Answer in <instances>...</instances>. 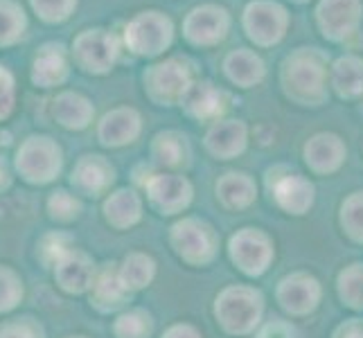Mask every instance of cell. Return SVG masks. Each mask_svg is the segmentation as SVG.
Listing matches in <instances>:
<instances>
[{
    "mask_svg": "<svg viewBox=\"0 0 363 338\" xmlns=\"http://www.w3.org/2000/svg\"><path fill=\"white\" fill-rule=\"evenodd\" d=\"M339 295L352 309H363V264H352L339 275Z\"/></svg>",
    "mask_w": 363,
    "mask_h": 338,
    "instance_id": "31",
    "label": "cell"
},
{
    "mask_svg": "<svg viewBox=\"0 0 363 338\" xmlns=\"http://www.w3.org/2000/svg\"><path fill=\"white\" fill-rule=\"evenodd\" d=\"M230 259L246 275H262L273 259V246L264 232L255 228H244L230 240Z\"/></svg>",
    "mask_w": 363,
    "mask_h": 338,
    "instance_id": "12",
    "label": "cell"
},
{
    "mask_svg": "<svg viewBox=\"0 0 363 338\" xmlns=\"http://www.w3.org/2000/svg\"><path fill=\"white\" fill-rule=\"evenodd\" d=\"M162 338H201V334L190 327V325H174V327L162 334Z\"/></svg>",
    "mask_w": 363,
    "mask_h": 338,
    "instance_id": "41",
    "label": "cell"
},
{
    "mask_svg": "<svg viewBox=\"0 0 363 338\" xmlns=\"http://www.w3.org/2000/svg\"><path fill=\"white\" fill-rule=\"evenodd\" d=\"M113 181H116L113 165H111L104 156H97V154L82 156L72 169V176H70V183L77 187L79 192L89 194V196L104 194Z\"/></svg>",
    "mask_w": 363,
    "mask_h": 338,
    "instance_id": "20",
    "label": "cell"
},
{
    "mask_svg": "<svg viewBox=\"0 0 363 338\" xmlns=\"http://www.w3.org/2000/svg\"><path fill=\"white\" fill-rule=\"evenodd\" d=\"M244 32L257 47L278 45L286 28H289V11L278 0H250L242 16Z\"/></svg>",
    "mask_w": 363,
    "mask_h": 338,
    "instance_id": "6",
    "label": "cell"
},
{
    "mask_svg": "<svg viewBox=\"0 0 363 338\" xmlns=\"http://www.w3.org/2000/svg\"><path fill=\"white\" fill-rule=\"evenodd\" d=\"M284 95L300 106H323L330 97L328 57L318 47H296L280 66Z\"/></svg>",
    "mask_w": 363,
    "mask_h": 338,
    "instance_id": "1",
    "label": "cell"
},
{
    "mask_svg": "<svg viewBox=\"0 0 363 338\" xmlns=\"http://www.w3.org/2000/svg\"><path fill=\"white\" fill-rule=\"evenodd\" d=\"M122 284L127 286V291H138L154 280L156 275V264L152 257H147L143 253H133L122 261V266L118 269Z\"/></svg>",
    "mask_w": 363,
    "mask_h": 338,
    "instance_id": "30",
    "label": "cell"
},
{
    "mask_svg": "<svg viewBox=\"0 0 363 338\" xmlns=\"http://www.w3.org/2000/svg\"><path fill=\"white\" fill-rule=\"evenodd\" d=\"M296 3H307V0H296Z\"/></svg>",
    "mask_w": 363,
    "mask_h": 338,
    "instance_id": "44",
    "label": "cell"
},
{
    "mask_svg": "<svg viewBox=\"0 0 363 338\" xmlns=\"http://www.w3.org/2000/svg\"><path fill=\"white\" fill-rule=\"evenodd\" d=\"M9 140H11V135H9L7 131L0 129V147H7V145H9Z\"/></svg>",
    "mask_w": 363,
    "mask_h": 338,
    "instance_id": "43",
    "label": "cell"
},
{
    "mask_svg": "<svg viewBox=\"0 0 363 338\" xmlns=\"http://www.w3.org/2000/svg\"><path fill=\"white\" fill-rule=\"evenodd\" d=\"M77 3L79 0H30V7L43 23L59 25L66 23L74 14Z\"/></svg>",
    "mask_w": 363,
    "mask_h": 338,
    "instance_id": "33",
    "label": "cell"
},
{
    "mask_svg": "<svg viewBox=\"0 0 363 338\" xmlns=\"http://www.w3.org/2000/svg\"><path fill=\"white\" fill-rule=\"evenodd\" d=\"M70 74V61L68 52L61 43H45L39 47L32 68H30V79L39 89H55L61 86Z\"/></svg>",
    "mask_w": 363,
    "mask_h": 338,
    "instance_id": "16",
    "label": "cell"
},
{
    "mask_svg": "<svg viewBox=\"0 0 363 338\" xmlns=\"http://www.w3.org/2000/svg\"><path fill=\"white\" fill-rule=\"evenodd\" d=\"M330 86L343 99L363 95V57L343 55L330 66Z\"/></svg>",
    "mask_w": 363,
    "mask_h": 338,
    "instance_id": "23",
    "label": "cell"
},
{
    "mask_svg": "<svg viewBox=\"0 0 363 338\" xmlns=\"http://www.w3.org/2000/svg\"><path fill=\"white\" fill-rule=\"evenodd\" d=\"M217 320L228 334H248L257 327L264 314V298L248 286H228L217 298Z\"/></svg>",
    "mask_w": 363,
    "mask_h": 338,
    "instance_id": "5",
    "label": "cell"
},
{
    "mask_svg": "<svg viewBox=\"0 0 363 338\" xmlns=\"http://www.w3.org/2000/svg\"><path fill=\"white\" fill-rule=\"evenodd\" d=\"M21 295H23V289H21V282L16 280V275L7 269H0V311L16 307Z\"/></svg>",
    "mask_w": 363,
    "mask_h": 338,
    "instance_id": "36",
    "label": "cell"
},
{
    "mask_svg": "<svg viewBox=\"0 0 363 338\" xmlns=\"http://www.w3.org/2000/svg\"><path fill=\"white\" fill-rule=\"evenodd\" d=\"M269 190L284 212L289 215H305L314 205V185L303 174L289 169L269 171Z\"/></svg>",
    "mask_w": 363,
    "mask_h": 338,
    "instance_id": "11",
    "label": "cell"
},
{
    "mask_svg": "<svg viewBox=\"0 0 363 338\" xmlns=\"http://www.w3.org/2000/svg\"><path fill=\"white\" fill-rule=\"evenodd\" d=\"M341 223L350 240L363 244V192L350 194L341 205Z\"/></svg>",
    "mask_w": 363,
    "mask_h": 338,
    "instance_id": "32",
    "label": "cell"
},
{
    "mask_svg": "<svg viewBox=\"0 0 363 338\" xmlns=\"http://www.w3.org/2000/svg\"><path fill=\"white\" fill-rule=\"evenodd\" d=\"M255 181L244 171H230L217 181V198L228 210H244L255 201Z\"/></svg>",
    "mask_w": 363,
    "mask_h": 338,
    "instance_id": "25",
    "label": "cell"
},
{
    "mask_svg": "<svg viewBox=\"0 0 363 338\" xmlns=\"http://www.w3.org/2000/svg\"><path fill=\"white\" fill-rule=\"evenodd\" d=\"M113 329L118 338H147L152 334V318L145 311H129L118 318Z\"/></svg>",
    "mask_w": 363,
    "mask_h": 338,
    "instance_id": "34",
    "label": "cell"
},
{
    "mask_svg": "<svg viewBox=\"0 0 363 338\" xmlns=\"http://www.w3.org/2000/svg\"><path fill=\"white\" fill-rule=\"evenodd\" d=\"M230 97L210 79H194L190 89L185 91L181 106L185 116L199 122H219L223 113L228 111Z\"/></svg>",
    "mask_w": 363,
    "mask_h": 338,
    "instance_id": "13",
    "label": "cell"
},
{
    "mask_svg": "<svg viewBox=\"0 0 363 338\" xmlns=\"http://www.w3.org/2000/svg\"><path fill=\"white\" fill-rule=\"evenodd\" d=\"M57 280L70 293L86 291L95 280V269L91 259L77 250H68V253L57 261Z\"/></svg>",
    "mask_w": 363,
    "mask_h": 338,
    "instance_id": "24",
    "label": "cell"
},
{
    "mask_svg": "<svg viewBox=\"0 0 363 338\" xmlns=\"http://www.w3.org/2000/svg\"><path fill=\"white\" fill-rule=\"evenodd\" d=\"M131 291L122 284L116 264H106L93 280V305L102 311L118 309L129 300Z\"/></svg>",
    "mask_w": 363,
    "mask_h": 338,
    "instance_id": "26",
    "label": "cell"
},
{
    "mask_svg": "<svg viewBox=\"0 0 363 338\" xmlns=\"http://www.w3.org/2000/svg\"><path fill=\"white\" fill-rule=\"evenodd\" d=\"M145 190L152 205L162 215H179L192 203V183L181 174H154Z\"/></svg>",
    "mask_w": 363,
    "mask_h": 338,
    "instance_id": "14",
    "label": "cell"
},
{
    "mask_svg": "<svg viewBox=\"0 0 363 338\" xmlns=\"http://www.w3.org/2000/svg\"><path fill=\"white\" fill-rule=\"evenodd\" d=\"M93 116H95L93 102L82 93L64 91L52 99V118L64 129L82 131L93 122Z\"/></svg>",
    "mask_w": 363,
    "mask_h": 338,
    "instance_id": "22",
    "label": "cell"
},
{
    "mask_svg": "<svg viewBox=\"0 0 363 338\" xmlns=\"http://www.w3.org/2000/svg\"><path fill=\"white\" fill-rule=\"evenodd\" d=\"M230 32V11L221 5L206 3L190 9L183 18V36L194 47H215Z\"/></svg>",
    "mask_w": 363,
    "mask_h": 338,
    "instance_id": "9",
    "label": "cell"
},
{
    "mask_svg": "<svg viewBox=\"0 0 363 338\" xmlns=\"http://www.w3.org/2000/svg\"><path fill=\"white\" fill-rule=\"evenodd\" d=\"M303 156L314 174H334L345 162L347 149L336 133H316L305 142Z\"/></svg>",
    "mask_w": 363,
    "mask_h": 338,
    "instance_id": "17",
    "label": "cell"
},
{
    "mask_svg": "<svg viewBox=\"0 0 363 338\" xmlns=\"http://www.w3.org/2000/svg\"><path fill=\"white\" fill-rule=\"evenodd\" d=\"M28 30V14L16 0H0V47H9L23 39Z\"/></svg>",
    "mask_w": 363,
    "mask_h": 338,
    "instance_id": "29",
    "label": "cell"
},
{
    "mask_svg": "<svg viewBox=\"0 0 363 338\" xmlns=\"http://www.w3.org/2000/svg\"><path fill=\"white\" fill-rule=\"evenodd\" d=\"M16 99V81L5 66H0V120H5L14 111Z\"/></svg>",
    "mask_w": 363,
    "mask_h": 338,
    "instance_id": "37",
    "label": "cell"
},
{
    "mask_svg": "<svg viewBox=\"0 0 363 338\" xmlns=\"http://www.w3.org/2000/svg\"><path fill=\"white\" fill-rule=\"evenodd\" d=\"M48 208H50V215H52L55 219H61V221H70L79 215V201L64 190H59L50 196Z\"/></svg>",
    "mask_w": 363,
    "mask_h": 338,
    "instance_id": "35",
    "label": "cell"
},
{
    "mask_svg": "<svg viewBox=\"0 0 363 338\" xmlns=\"http://www.w3.org/2000/svg\"><path fill=\"white\" fill-rule=\"evenodd\" d=\"M0 338H41V329H36L34 325L25 318V320L0 325Z\"/></svg>",
    "mask_w": 363,
    "mask_h": 338,
    "instance_id": "38",
    "label": "cell"
},
{
    "mask_svg": "<svg viewBox=\"0 0 363 338\" xmlns=\"http://www.w3.org/2000/svg\"><path fill=\"white\" fill-rule=\"evenodd\" d=\"M194 79V66L185 57H167L149 66L143 74L145 93L158 106L181 104L185 91Z\"/></svg>",
    "mask_w": 363,
    "mask_h": 338,
    "instance_id": "3",
    "label": "cell"
},
{
    "mask_svg": "<svg viewBox=\"0 0 363 338\" xmlns=\"http://www.w3.org/2000/svg\"><path fill=\"white\" fill-rule=\"evenodd\" d=\"M363 21L361 0H318L316 25L320 34L332 43H343L359 32Z\"/></svg>",
    "mask_w": 363,
    "mask_h": 338,
    "instance_id": "10",
    "label": "cell"
},
{
    "mask_svg": "<svg viewBox=\"0 0 363 338\" xmlns=\"http://www.w3.org/2000/svg\"><path fill=\"white\" fill-rule=\"evenodd\" d=\"M278 303L291 316H307L320 303V284L307 273H294L278 284Z\"/></svg>",
    "mask_w": 363,
    "mask_h": 338,
    "instance_id": "15",
    "label": "cell"
},
{
    "mask_svg": "<svg viewBox=\"0 0 363 338\" xmlns=\"http://www.w3.org/2000/svg\"><path fill=\"white\" fill-rule=\"evenodd\" d=\"M169 240L174 250H177L187 264L194 266H203L215 259L219 246L217 232L212 230V225L194 217H187L179 223H174Z\"/></svg>",
    "mask_w": 363,
    "mask_h": 338,
    "instance_id": "8",
    "label": "cell"
},
{
    "mask_svg": "<svg viewBox=\"0 0 363 338\" xmlns=\"http://www.w3.org/2000/svg\"><path fill=\"white\" fill-rule=\"evenodd\" d=\"M122 52V39L111 30L89 28L72 41V61L86 74H108L116 68Z\"/></svg>",
    "mask_w": 363,
    "mask_h": 338,
    "instance_id": "4",
    "label": "cell"
},
{
    "mask_svg": "<svg viewBox=\"0 0 363 338\" xmlns=\"http://www.w3.org/2000/svg\"><path fill=\"white\" fill-rule=\"evenodd\" d=\"M248 147V127L242 120H219L206 133V149L219 160L242 156Z\"/></svg>",
    "mask_w": 363,
    "mask_h": 338,
    "instance_id": "18",
    "label": "cell"
},
{
    "mask_svg": "<svg viewBox=\"0 0 363 338\" xmlns=\"http://www.w3.org/2000/svg\"><path fill=\"white\" fill-rule=\"evenodd\" d=\"M7 185H9V169L5 165V160L0 158V190H3V187H7Z\"/></svg>",
    "mask_w": 363,
    "mask_h": 338,
    "instance_id": "42",
    "label": "cell"
},
{
    "mask_svg": "<svg viewBox=\"0 0 363 338\" xmlns=\"http://www.w3.org/2000/svg\"><path fill=\"white\" fill-rule=\"evenodd\" d=\"M223 72L226 77L240 86V89H253V86L262 84L267 77V66L257 52L248 47H237L223 59Z\"/></svg>",
    "mask_w": 363,
    "mask_h": 338,
    "instance_id": "21",
    "label": "cell"
},
{
    "mask_svg": "<svg viewBox=\"0 0 363 338\" xmlns=\"http://www.w3.org/2000/svg\"><path fill=\"white\" fill-rule=\"evenodd\" d=\"M257 338H294V329H291V325L275 320V322H269L267 327L259 332Z\"/></svg>",
    "mask_w": 363,
    "mask_h": 338,
    "instance_id": "39",
    "label": "cell"
},
{
    "mask_svg": "<svg viewBox=\"0 0 363 338\" xmlns=\"http://www.w3.org/2000/svg\"><path fill=\"white\" fill-rule=\"evenodd\" d=\"M334 338H363V320H347L336 329Z\"/></svg>",
    "mask_w": 363,
    "mask_h": 338,
    "instance_id": "40",
    "label": "cell"
},
{
    "mask_svg": "<svg viewBox=\"0 0 363 338\" xmlns=\"http://www.w3.org/2000/svg\"><path fill=\"white\" fill-rule=\"evenodd\" d=\"M140 212H143V203L138 194L131 190H118L104 203L106 221L111 225H116V228H129V225L138 223L140 221Z\"/></svg>",
    "mask_w": 363,
    "mask_h": 338,
    "instance_id": "28",
    "label": "cell"
},
{
    "mask_svg": "<svg viewBox=\"0 0 363 338\" xmlns=\"http://www.w3.org/2000/svg\"><path fill=\"white\" fill-rule=\"evenodd\" d=\"M77 338H82V336H77Z\"/></svg>",
    "mask_w": 363,
    "mask_h": 338,
    "instance_id": "45",
    "label": "cell"
},
{
    "mask_svg": "<svg viewBox=\"0 0 363 338\" xmlns=\"http://www.w3.org/2000/svg\"><path fill=\"white\" fill-rule=\"evenodd\" d=\"M64 156L61 147L48 135L28 137L16 152V169L30 183H50L59 176Z\"/></svg>",
    "mask_w": 363,
    "mask_h": 338,
    "instance_id": "7",
    "label": "cell"
},
{
    "mask_svg": "<svg viewBox=\"0 0 363 338\" xmlns=\"http://www.w3.org/2000/svg\"><path fill=\"white\" fill-rule=\"evenodd\" d=\"M174 43V23L158 9H145L124 25L122 45L135 57L156 59L165 55Z\"/></svg>",
    "mask_w": 363,
    "mask_h": 338,
    "instance_id": "2",
    "label": "cell"
},
{
    "mask_svg": "<svg viewBox=\"0 0 363 338\" xmlns=\"http://www.w3.org/2000/svg\"><path fill=\"white\" fill-rule=\"evenodd\" d=\"M152 156L158 165L179 169L190 162V145L179 131H160L152 142Z\"/></svg>",
    "mask_w": 363,
    "mask_h": 338,
    "instance_id": "27",
    "label": "cell"
},
{
    "mask_svg": "<svg viewBox=\"0 0 363 338\" xmlns=\"http://www.w3.org/2000/svg\"><path fill=\"white\" fill-rule=\"evenodd\" d=\"M140 129H143L140 113L135 108L122 106V108H113L102 118L97 127V137L104 147H124L140 135Z\"/></svg>",
    "mask_w": 363,
    "mask_h": 338,
    "instance_id": "19",
    "label": "cell"
}]
</instances>
